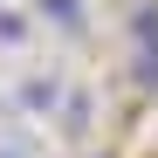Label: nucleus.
I'll list each match as a JSON object with an SVG mask.
<instances>
[{"label":"nucleus","instance_id":"nucleus-4","mask_svg":"<svg viewBox=\"0 0 158 158\" xmlns=\"http://www.w3.org/2000/svg\"><path fill=\"white\" fill-rule=\"evenodd\" d=\"M41 14H55V21H69V28H83V7H76V0H41Z\"/></svg>","mask_w":158,"mask_h":158},{"label":"nucleus","instance_id":"nucleus-3","mask_svg":"<svg viewBox=\"0 0 158 158\" xmlns=\"http://www.w3.org/2000/svg\"><path fill=\"white\" fill-rule=\"evenodd\" d=\"M28 35H35V21H28V14H0V48H21Z\"/></svg>","mask_w":158,"mask_h":158},{"label":"nucleus","instance_id":"nucleus-1","mask_svg":"<svg viewBox=\"0 0 158 158\" xmlns=\"http://www.w3.org/2000/svg\"><path fill=\"white\" fill-rule=\"evenodd\" d=\"M131 76L138 89H158V7L131 14Z\"/></svg>","mask_w":158,"mask_h":158},{"label":"nucleus","instance_id":"nucleus-2","mask_svg":"<svg viewBox=\"0 0 158 158\" xmlns=\"http://www.w3.org/2000/svg\"><path fill=\"white\" fill-rule=\"evenodd\" d=\"M21 103H28V110H55L62 83H55V76H28V83H21Z\"/></svg>","mask_w":158,"mask_h":158}]
</instances>
